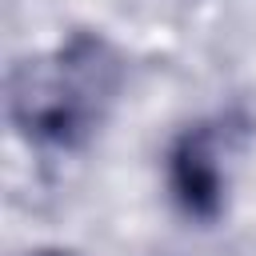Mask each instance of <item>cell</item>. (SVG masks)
Instances as JSON below:
<instances>
[{"label":"cell","instance_id":"7a4b0ae2","mask_svg":"<svg viewBox=\"0 0 256 256\" xmlns=\"http://www.w3.org/2000/svg\"><path fill=\"white\" fill-rule=\"evenodd\" d=\"M224 164H220V136L208 124H196L176 136L168 148V192L172 200L196 216V220H216L224 212Z\"/></svg>","mask_w":256,"mask_h":256},{"label":"cell","instance_id":"6da1fadb","mask_svg":"<svg viewBox=\"0 0 256 256\" xmlns=\"http://www.w3.org/2000/svg\"><path fill=\"white\" fill-rule=\"evenodd\" d=\"M124 84L116 48L100 36H72L12 68L8 120L40 148H80L108 116Z\"/></svg>","mask_w":256,"mask_h":256},{"label":"cell","instance_id":"3957f363","mask_svg":"<svg viewBox=\"0 0 256 256\" xmlns=\"http://www.w3.org/2000/svg\"><path fill=\"white\" fill-rule=\"evenodd\" d=\"M36 256H72V252H60V248H44V252H36Z\"/></svg>","mask_w":256,"mask_h":256}]
</instances>
